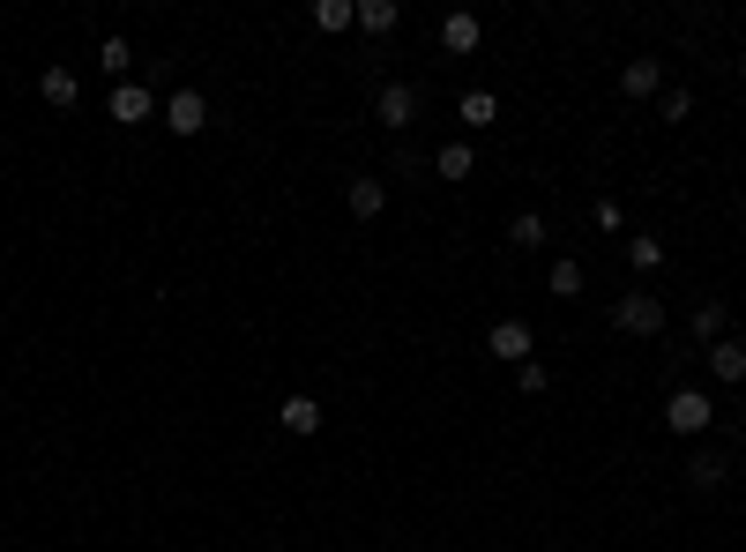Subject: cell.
Here are the masks:
<instances>
[{
	"mask_svg": "<svg viewBox=\"0 0 746 552\" xmlns=\"http://www.w3.org/2000/svg\"><path fill=\"white\" fill-rule=\"evenodd\" d=\"M709 418H717V411H709V396H701V388H671V403H665V426L679 433V441L709 433Z\"/></svg>",
	"mask_w": 746,
	"mask_h": 552,
	"instance_id": "6da1fadb",
	"label": "cell"
},
{
	"mask_svg": "<svg viewBox=\"0 0 746 552\" xmlns=\"http://www.w3.org/2000/svg\"><path fill=\"white\" fill-rule=\"evenodd\" d=\"M612 328H627V336H657V328H665V299H649V292L612 299Z\"/></svg>",
	"mask_w": 746,
	"mask_h": 552,
	"instance_id": "7a4b0ae2",
	"label": "cell"
},
{
	"mask_svg": "<svg viewBox=\"0 0 746 552\" xmlns=\"http://www.w3.org/2000/svg\"><path fill=\"white\" fill-rule=\"evenodd\" d=\"M373 120L381 127H411L419 120V82H389V90L373 98Z\"/></svg>",
	"mask_w": 746,
	"mask_h": 552,
	"instance_id": "3957f363",
	"label": "cell"
},
{
	"mask_svg": "<svg viewBox=\"0 0 746 552\" xmlns=\"http://www.w3.org/2000/svg\"><path fill=\"white\" fill-rule=\"evenodd\" d=\"M165 127H173V135H202V127H209V98H202V90H173V98H165Z\"/></svg>",
	"mask_w": 746,
	"mask_h": 552,
	"instance_id": "277c9868",
	"label": "cell"
},
{
	"mask_svg": "<svg viewBox=\"0 0 746 552\" xmlns=\"http://www.w3.org/2000/svg\"><path fill=\"white\" fill-rule=\"evenodd\" d=\"M620 90H627V98H665V60L635 52V60L620 68Z\"/></svg>",
	"mask_w": 746,
	"mask_h": 552,
	"instance_id": "5b68a950",
	"label": "cell"
},
{
	"mask_svg": "<svg viewBox=\"0 0 746 552\" xmlns=\"http://www.w3.org/2000/svg\"><path fill=\"white\" fill-rule=\"evenodd\" d=\"M485 352L522 366V358H530V328H522V322H493V328H485Z\"/></svg>",
	"mask_w": 746,
	"mask_h": 552,
	"instance_id": "8992f818",
	"label": "cell"
},
{
	"mask_svg": "<svg viewBox=\"0 0 746 552\" xmlns=\"http://www.w3.org/2000/svg\"><path fill=\"white\" fill-rule=\"evenodd\" d=\"M709 374L732 381V388L746 381V344H739V336H717V344H709Z\"/></svg>",
	"mask_w": 746,
	"mask_h": 552,
	"instance_id": "52a82bcc",
	"label": "cell"
},
{
	"mask_svg": "<svg viewBox=\"0 0 746 552\" xmlns=\"http://www.w3.org/2000/svg\"><path fill=\"white\" fill-rule=\"evenodd\" d=\"M724 477H732V463H724V448H695V463H687V485H695V493H717Z\"/></svg>",
	"mask_w": 746,
	"mask_h": 552,
	"instance_id": "ba28073f",
	"label": "cell"
},
{
	"mask_svg": "<svg viewBox=\"0 0 746 552\" xmlns=\"http://www.w3.org/2000/svg\"><path fill=\"white\" fill-rule=\"evenodd\" d=\"M149 112H157V98H149L143 82H120V90H112V120H127V127H143Z\"/></svg>",
	"mask_w": 746,
	"mask_h": 552,
	"instance_id": "9c48e42d",
	"label": "cell"
},
{
	"mask_svg": "<svg viewBox=\"0 0 746 552\" xmlns=\"http://www.w3.org/2000/svg\"><path fill=\"white\" fill-rule=\"evenodd\" d=\"M276 426L298 433V441H306V433H322V403H314V396H292L284 411H276Z\"/></svg>",
	"mask_w": 746,
	"mask_h": 552,
	"instance_id": "30bf717a",
	"label": "cell"
},
{
	"mask_svg": "<svg viewBox=\"0 0 746 552\" xmlns=\"http://www.w3.org/2000/svg\"><path fill=\"white\" fill-rule=\"evenodd\" d=\"M441 46L448 52H478V16H471V8H455V16L441 23Z\"/></svg>",
	"mask_w": 746,
	"mask_h": 552,
	"instance_id": "8fae6325",
	"label": "cell"
},
{
	"mask_svg": "<svg viewBox=\"0 0 746 552\" xmlns=\"http://www.w3.org/2000/svg\"><path fill=\"white\" fill-rule=\"evenodd\" d=\"M471 165H478L471 142H441V150H433V172L441 179H471Z\"/></svg>",
	"mask_w": 746,
	"mask_h": 552,
	"instance_id": "7c38bea8",
	"label": "cell"
},
{
	"mask_svg": "<svg viewBox=\"0 0 746 552\" xmlns=\"http://www.w3.org/2000/svg\"><path fill=\"white\" fill-rule=\"evenodd\" d=\"M396 23H403V8H396V0H359V30H373V38H389Z\"/></svg>",
	"mask_w": 746,
	"mask_h": 552,
	"instance_id": "4fadbf2b",
	"label": "cell"
},
{
	"mask_svg": "<svg viewBox=\"0 0 746 552\" xmlns=\"http://www.w3.org/2000/svg\"><path fill=\"white\" fill-rule=\"evenodd\" d=\"M351 217H381V209H389V187H381V179H351Z\"/></svg>",
	"mask_w": 746,
	"mask_h": 552,
	"instance_id": "5bb4252c",
	"label": "cell"
},
{
	"mask_svg": "<svg viewBox=\"0 0 746 552\" xmlns=\"http://www.w3.org/2000/svg\"><path fill=\"white\" fill-rule=\"evenodd\" d=\"M546 239H552V231H546V217H538V209H522L516 225H508V247H522V254H538Z\"/></svg>",
	"mask_w": 746,
	"mask_h": 552,
	"instance_id": "9a60e30c",
	"label": "cell"
},
{
	"mask_svg": "<svg viewBox=\"0 0 746 552\" xmlns=\"http://www.w3.org/2000/svg\"><path fill=\"white\" fill-rule=\"evenodd\" d=\"M38 90H46V105H60V112H68V105L82 98V82H75V68H46V82H38Z\"/></svg>",
	"mask_w": 746,
	"mask_h": 552,
	"instance_id": "2e32d148",
	"label": "cell"
},
{
	"mask_svg": "<svg viewBox=\"0 0 746 552\" xmlns=\"http://www.w3.org/2000/svg\"><path fill=\"white\" fill-rule=\"evenodd\" d=\"M359 23V0H314V30H351Z\"/></svg>",
	"mask_w": 746,
	"mask_h": 552,
	"instance_id": "e0dca14e",
	"label": "cell"
},
{
	"mask_svg": "<svg viewBox=\"0 0 746 552\" xmlns=\"http://www.w3.org/2000/svg\"><path fill=\"white\" fill-rule=\"evenodd\" d=\"M455 112H463V127H493V120H500L493 90H463V105H455Z\"/></svg>",
	"mask_w": 746,
	"mask_h": 552,
	"instance_id": "ac0fdd59",
	"label": "cell"
},
{
	"mask_svg": "<svg viewBox=\"0 0 746 552\" xmlns=\"http://www.w3.org/2000/svg\"><path fill=\"white\" fill-rule=\"evenodd\" d=\"M627 262H635V269H665V239H657V231H635V239H627Z\"/></svg>",
	"mask_w": 746,
	"mask_h": 552,
	"instance_id": "d6986e66",
	"label": "cell"
},
{
	"mask_svg": "<svg viewBox=\"0 0 746 552\" xmlns=\"http://www.w3.org/2000/svg\"><path fill=\"white\" fill-rule=\"evenodd\" d=\"M546 284H552V299H575V292H582V262H575V254H560Z\"/></svg>",
	"mask_w": 746,
	"mask_h": 552,
	"instance_id": "ffe728a7",
	"label": "cell"
},
{
	"mask_svg": "<svg viewBox=\"0 0 746 552\" xmlns=\"http://www.w3.org/2000/svg\"><path fill=\"white\" fill-rule=\"evenodd\" d=\"M98 68H105L112 82H127V68H135V52H127V38H105V46H98Z\"/></svg>",
	"mask_w": 746,
	"mask_h": 552,
	"instance_id": "44dd1931",
	"label": "cell"
},
{
	"mask_svg": "<svg viewBox=\"0 0 746 552\" xmlns=\"http://www.w3.org/2000/svg\"><path fill=\"white\" fill-rule=\"evenodd\" d=\"M695 336H701V344H717V336H724V299H701L695 306Z\"/></svg>",
	"mask_w": 746,
	"mask_h": 552,
	"instance_id": "7402d4cb",
	"label": "cell"
},
{
	"mask_svg": "<svg viewBox=\"0 0 746 552\" xmlns=\"http://www.w3.org/2000/svg\"><path fill=\"white\" fill-rule=\"evenodd\" d=\"M516 381H522V396H546V388H552V374L538 366V358H522V366H516Z\"/></svg>",
	"mask_w": 746,
	"mask_h": 552,
	"instance_id": "603a6c76",
	"label": "cell"
},
{
	"mask_svg": "<svg viewBox=\"0 0 746 552\" xmlns=\"http://www.w3.org/2000/svg\"><path fill=\"white\" fill-rule=\"evenodd\" d=\"M590 217H597V231H620V225H627V209H620V195H605V201H597V209H590Z\"/></svg>",
	"mask_w": 746,
	"mask_h": 552,
	"instance_id": "cb8c5ba5",
	"label": "cell"
},
{
	"mask_svg": "<svg viewBox=\"0 0 746 552\" xmlns=\"http://www.w3.org/2000/svg\"><path fill=\"white\" fill-rule=\"evenodd\" d=\"M657 105H665V120H687V112H695V90H679V82H671Z\"/></svg>",
	"mask_w": 746,
	"mask_h": 552,
	"instance_id": "d4e9b609",
	"label": "cell"
}]
</instances>
